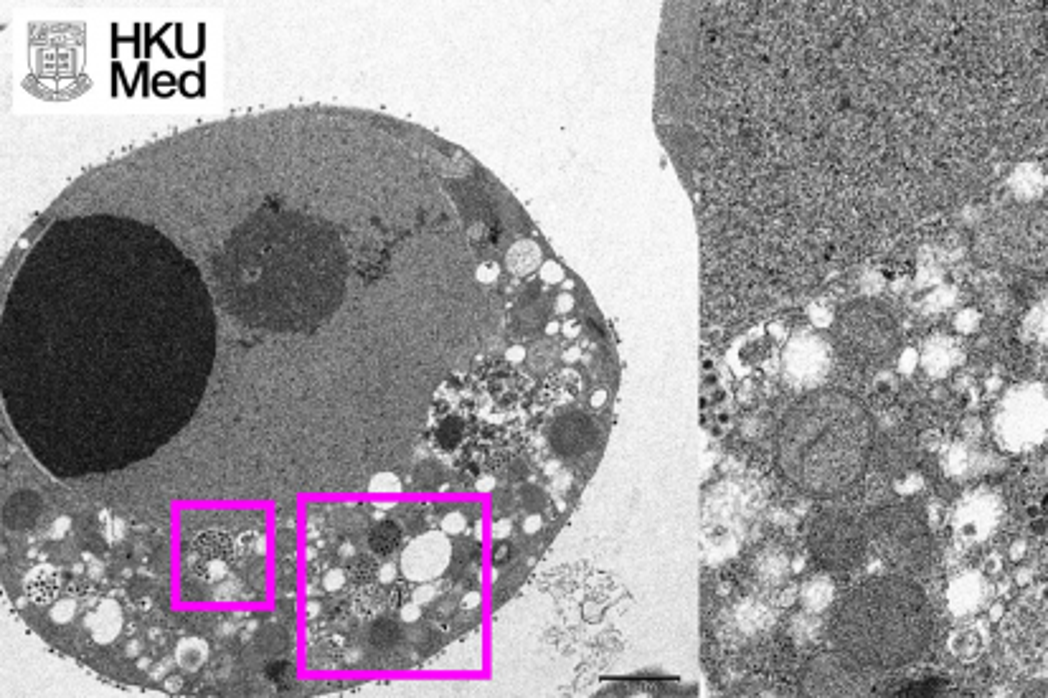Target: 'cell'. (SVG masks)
Instances as JSON below:
<instances>
[{
	"label": "cell",
	"instance_id": "obj_1",
	"mask_svg": "<svg viewBox=\"0 0 1048 698\" xmlns=\"http://www.w3.org/2000/svg\"><path fill=\"white\" fill-rule=\"evenodd\" d=\"M176 239L214 343L204 404L117 480L155 498L490 495L526 457L569 310L559 264L478 160L341 107L229 117L79 178Z\"/></svg>",
	"mask_w": 1048,
	"mask_h": 698
},
{
	"label": "cell",
	"instance_id": "obj_2",
	"mask_svg": "<svg viewBox=\"0 0 1048 698\" xmlns=\"http://www.w3.org/2000/svg\"><path fill=\"white\" fill-rule=\"evenodd\" d=\"M774 450L780 470L802 493L833 498L866 473L873 452V419L856 396L818 389L797 399L782 417Z\"/></svg>",
	"mask_w": 1048,
	"mask_h": 698
},
{
	"label": "cell",
	"instance_id": "obj_3",
	"mask_svg": "<svg viewBox=\"0 0 1048 698\" xmlns=\"http://www.w3.org/2000/svg\"><path fill=\"white\" fill-rule=\"evenodd\" d=\"M262 511H186L181 518V600L252 605L267 597Z\"/></svg>",
	"mask_w": 1048,
	"mask_h": 698
},
{
	"label": "cell",
	"instance_id": "obj_4",
	"mask_svg": "<svg viewBox=\"0 0 1048 698\" xmlns=\"http://www.w3.org/2000/svg\"><path fill=\"white\" fill-rule=\"evenodd\" d=\"M934 620L927 594L901 577L858 584L830 620V640L845 663L894 671L927 650Z\"/></svg>",
	"mask_w": 1048,
	"mask_h": 698
},
{
	"label": "cell",
	"instance_id": "obj_5",
	"mask_svg": "<svg viewBox=\"0 0 1048 698\" xmlns=\"http://www.w3.org/2000/svg\"><path fill=\"white\" fill-rule=\"evenodd\" d=\"M871 536L886 561L906 574L927 572L932 561V536L924 516L911 506H894L876 511Z\"/></svg>",
	"mask_w": 1048,
	"mask_h": 698
},
{
	"label": "cell",
	"instance_id": "obj_6",
	"mask_svg": "<svg viewBox=\"0 0 1048 698\" xmlns=\"http://www.w3.org/2000/svg\"><path fill=\"white\" fill-rule=\"evenodd\" d=\"M810 554L825 572L843 574L856 569L866 556V531L845 511H823L813 518L807 531Z\"/></svg>",
	"mask_w": 1048,
	"mask_h": 698
},
{
	"label": "cell",
	"instance_id": "obj_7",
	"mask_svg": "<svg viewBox=\"0 0 1048 698\" xmlns=\"http://www.w3.org/2000/svg\"><path fill=\"white\" fill-rule=\"evenodd\" d=\"M985 239L993 244L990 252L1003 262L1033 275H1048V209L1008 216L998 221Z\"/></svg>",
	"mask_w": 1048,
	"mask_h": 698
},
{
	"label": "cell",
	"instance_id": "obj_8",
	"mask_svg": "<svg viewBox=\"0 0 1048 698\" xmlns=\"http://www.w3.org/2000/svg\"><path fill=\"white\" fill-rule=\"evenodd\" d=\"M835 336L856 356L866 361H884L894 356L899 346V325L876 303H856L838 315Z\"/></svg>",
	"mask_w": 1048,
	"mask_h": 698
},
{
	"label": "cell",
	"instance_id": "obj_9",
	"mask_svg": "<svg viewBox=\"0 0 1048 698\" xmlns=\"http://www.w3.org/2000/svg\"><path fill=\"white\" fill-rule=\"evenodd\" d=\"M551 452L564 462H579L599 450L602 427L582 409H564L551 424Z\"/></svg>",
	"mask_w": 1048,
	"mask_h": 698
},
{
	"label": "cell",
	"instance_id": "obj_10",
	"mask_svg": "<svg viewBox=\"0 0 1048 698\" xmlns=\"http://www.w3.org/2000/svg\"><path fill=\"white\" fill-rule=\"evenodd\" d=\"M858 683H853L845 673V663L833 658L815 660L805 676V691L810 693H851Z\"/></svg>",
	"mask_w": 1048,
	"mask_h": 698
}]
</instances>
